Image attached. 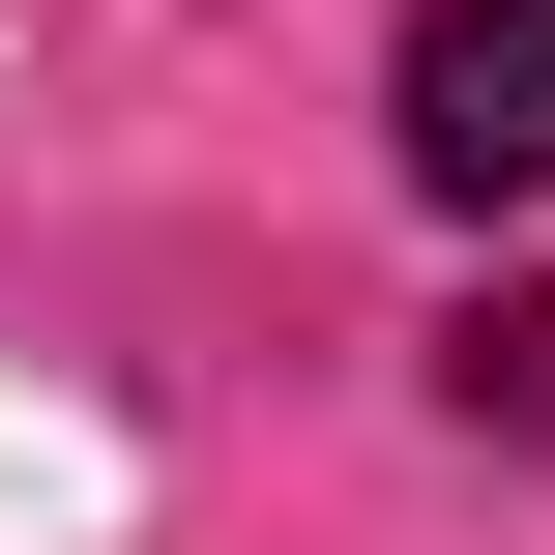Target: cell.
Segmentation results:
<instances>
[{
	"label": "cell",
	"mask_w": 555,
	"mask_h": 555,
	"mask_svg": "<svg viewBox=\"0 0 555 555\" xmlns=\"http://www.w3.org/2000/svg\"><path fill=\"white\" fill-rule=\"evenodd\" d=\"M410 176L555 205V0H410Z\"/></svg>",
	"instance_id": "6da1fadb"
},
{
	"label": "cell",
	"mask_w": 555,
	"mask_h": 555,
	"mask_svg": "<svg viewBox=\"0 0 555 555\" xmlns=\"http://www.w3.org/2000/svg\"><path fill=\"white\" fill-rule=\"evenodd\" d=\"M439 410H468V439H555V293H468V322H439Z\"/></svg>",
	"instance_id": "7a4b0ae2"
}]
</instances>
